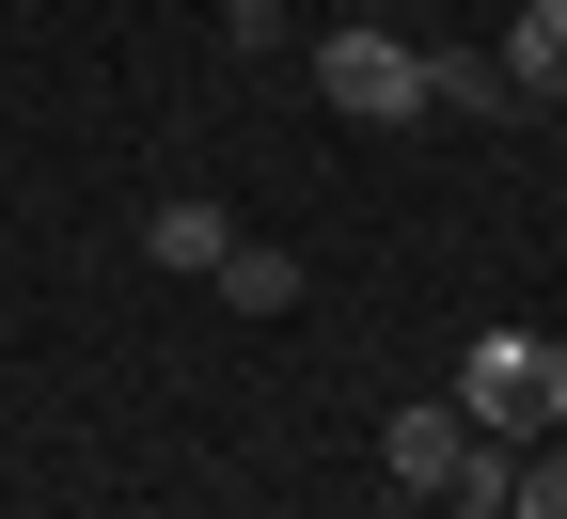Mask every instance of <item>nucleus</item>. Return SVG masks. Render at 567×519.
<instances>
[{
  "mask_svg": "<svg viewBox=\"0 0 567 519\" xmlns=\"http://www.w3.org/2000/svg\"><path fill=\"white\" fill-rule=\"evenodd\" d=\"M221 300H237V315H300V300H316V268H300V252H252V237H237V252H221Z\"/></svg>",
  "mask_w": 567,
  "mask_h": 519,
  "instance_id": "7",
  "label": "nucleus"
},
{
  "mask_svg": "<svg viewBox=\"0 0 567 519\" xmlns=\"http://www.w3.org/2000/svg\"><path fill=\"white\" fill-rule=\"evenodd\" d=\"M142 252H158L174 283H221V252H237V220H221V205H205V189H174L158 220H142Z\"/></svg>",
  "mask_w": 567,
  "mask_h": 519,
  "instance_id": "4",
  "label": "nucleus"
},
{
  "mask_svg": "<svg viewBox=\"0 0 567 519\" xmlns=\"http://www.w3.org/2000/svg\"><path fill=\"white\" fill-rule=\"evenodd\" d=\"M316 95H331L347 126H425V111H442V95H425V48H410V32H363V17L316 48Z\"/></svg>",
  "mask_w": 567,
  "mask_h": 519,
  "instance_id": "2",
  "label": "nucleus"
},
{
  "mask_svg": "<svg viewBox=\"0 0 567 519\" xmlns=\"http://www.w3.org/2000/svg\"><path fill=\"white\" fill-rule=\"evenodd\" d=\"M221 32H237V48H268V32H284V0H221Z\"/></svg>",
  "mask_w": 567,
  "mask_h": 519,
  "instance_id": "9",
  "label": "nucleus"
},
{
  "mask_svg": "<svg viewBox=\"0 0 567 519\" xmlns=\"http://www.w3.org/2000/svg\"><path fill=\"white\" fill-rule=\"evenodd\" d=\"M425 95H442V111H473V126H520V111H536L505 63H473V48H425Z\"/></svg>",
  "mask_w": 567,
  "mask_h": 519,
  "instance_id": "5",
  "label": "nucleus"
},
{
  "mask_svg": "<svg viewBox=\"0 0 567 519\" xmlns=\"http://www.w3.org/2000/svg\"><path fill=\"white\" fill-rule=\"evenodd\" d=\"M505 519H567V457H520V488H505Z\"/></svg>",
  "mask_w": 567,
  "mask_h": 519,
  "instance_id": "8",
  "label": "nucleus"
},
{
  "mask_svg": "<svg viewBox=\"0 0 567 519\" xmlns=\"http://www.w3.org/2000/svg\"><path fill=\"white\" fill-rule=\"evenodd\" d=\"M457 457H473V409H457V394H410V409L379 425V473H394V504H442V488H457Z\"/></svg>",
  "mask_w": 567,
  "mask_h": 519,
  "instance_id": "3",
  "label": "nucleus"
},
{
  "mask_svg": "<svg viewBox=\"0 0 567 519\" xmlns=\"http://www.w3.org/2000/svg\"><path fill=\"white\" fill-rule=\"evenodd\" d=\"M457 409H473V440H536V425H567V362L536 331H473L457 346Z\"/></svg>",
  "mask_w": 567,
  "mask_h": 519,
  "instance_id": "1",
  "label": "nucleus"
},
{
  "mask_svg": "<svg viewBox=\"0 0 567 519\" xmlns=\"http://www.w3.org/2000/svg\"><path fill=\"white\" fill-rule=\"evenodd\" d=\"M442 519H505V488H442Z\"/></svg>",
  "mask_w": 567,
  "mask_h": 519,
  "instance_id": "10",
  "label": "nucleus"
},
{
  "mask_svg": "<svg viewBox=\"0 0 567 519\" xmlns=\"http://www.w3.org/2000/svg\"><path fill=\"white\" fill-rule=\"evenodd\" d=\"M505 80L536 111H567V0H520V32H505Z\"/></svg>",
  "mask_w": 567,
  "mask_h": 519,
  "instance_id": "6",
  "label": "nucleus"
}]
</instances>
